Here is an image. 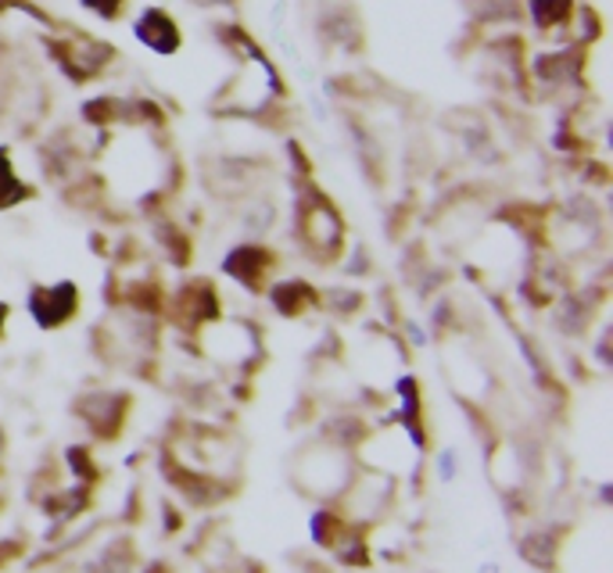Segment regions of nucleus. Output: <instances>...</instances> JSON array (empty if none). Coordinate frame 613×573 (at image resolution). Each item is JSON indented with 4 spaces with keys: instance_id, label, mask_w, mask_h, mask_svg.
I'll list each match as a JSON object with an SVG mask.
<instances>
[{
    "instance_id": "nucleus-1",
    "label": "nucleus",
    "mask_w": 613,
    "mask_h": 573,
    "mask_svg": "<svg viewBox=\"0 0 613 573\" xmlns=\"http://www.w3.org/2000/svg\"><path fill=\"white\" fill-rule=\"evenodd\" d=\"M205 352L216 355L219 363H245L255 352V329L240 320H212L205 326Z\"/></svg>"
},
{
    "instance_id": "nucleus-2",
    "label": "nucleus",
    "mask_w": 613,
    "mask_h": 573,
    "mask_svg": "<svg viewBox=\"0 0 613 573\" xmlns=\"http://www.w3.org/2000/svg\"><path fill=\"white\" fill-rule=\"evenodd\" d=\"M298 229H302V240H305V248L312 251H334L341 237H345V226H341L337 219V212L326 205V201L320 197H312L302 205V219H298Z\"/></svg>"
},
{
    "instance_id": "nucleus-3",
    "label": "nucleus",
    "mask_w": 613,
    "mask_h": 573,
    "mask_svg": "<svg viewBox=\"0 0 613 573\" xmlns=\"http://www.w3.org/2000/svg\"><path fill=\"white\" fill-rule=\"evenodd\" d=\"M133 36L144 43L148 51L162 54V57H173L183 47V33H180L176 19L162 8H148L144 14H140V19L133 22Z\"/></svg>"
},
{
    "instance_id": "nucleus-4",
    "label": "nucleus",
    "mask_w": 613,
    "mask_h": 573,
    "mask_svg": "<svg viewBox=\"0 0 613 573\" xmlns=\"http://www.w3.org/2000/svg\"><path fill=\"white\" fill-rule=\"evenodd\" d=\"M30 305H33L36 323H44V326H58V323H65V320H73V312H76V305H79L76 283L33 286Z\"/></svg>"
},
{
    "instance_id": "nucleus-5",
    "label": "nucleus",
    "mask_w": 613,
    "mask_h": 573,
    "mask_svg": "<svg viewBox=\"0 0 613 573\" xmlns=\"http://www.w3.org/2000/svg\"><path fill=\"white\" fill-rule=\"evenodd\" d=\"M83 4L101 14V19H119L122 8H126V0H83Z\"/></svg>"
},
{
    "instance_id": "nucleus-6",
    "label": "nucleus",
    "mask_w": 613,
    "mask_h": 573,
    "mask_svg": "<svg viewBox=\"0 0 613 573\" xmlns=\"http://www.w3.org/2000/svg\"><path fill=\"white\" fill-rule=\"evenodd\" d=\"M8 315H11V305H8V301H0V329L8 326Z\"/></svg>"
},
{
    "instance_id": "nucleus-7",
    "label": "nucleus",
    "mask_w": 613,
    "mask_h": 573,
    "mask_svg": "<svg viewBox=\"0 0 613 573\" xmlns=\"http://www.w3.org/2000/svg\"><path fill=\"white\" fill-rule=\"evenodd\" d=\"M8 4H15V0H0V11H4Z\"/></svg>"
}]
</instances>
